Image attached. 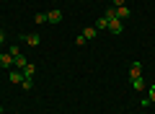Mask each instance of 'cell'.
I'll return each mask as SVG.
<instances>
[{"mask_svg": "<svg viewBox=\"0 0 155 114\" xmlns=\"http://www.w3.org/2000/svg\"><path fill=\"white\" fill-rule=\"evenodd\" d=\"M13 62H16V67H18V70H23V67L28 65V60L23 57V54H16V57H13Z\"/></svg>", "mask_w": 155, "mask_h": 114, "instance_id": "obj_7", "label": "cell"}, {"mask_svg": "<svg viewBox=\"0 0 155 114\" xmlns=\"http://www.w3.org/2000/svg\"><path fill=\"white\" fill-rule=\"evenodd\" d=\"M150 104H153V101H150V96H145V98H140V106H142V109H147Z\"/></svg>", "mask_w": 155, "mask_h": 114, "instance_id": "obj_18", "label": "cell"}, {"mask_svg": "<svg viewBox=\"0 0 155 114\" xmlns=\"http://www.w3.org/2000/svg\"><path fill=\"white\" fill-rule=\"evenodd\" d=\"M122 5H127V0H114V8H122Z\"/></svg>", "mask_w": 155, "mask_h": 114, "instance_id": "obj_20", "label": "cell"}, {"mask_svg": "<svg viewBox=\"0 0 155 114\" xmlns=\"http://www.w3.org/2000/svg\"><path fill=\"white\" fill-rule=\"evenodd\" d=\"M147 96H150V101H155V86L147 88Z\"/></svg>", "mask_w": 155, "mask_h": 114, "instance_id": "obj_19", "label": "cell"}, {"mask_svg": "<svg viewBox=\"0 0 155 114\" xmlns=\"http://www.w3.org/2000/svg\"><path fill=\"white\" fill-rule=\"evenodd\" d=\"M129 75H132V78L142 75V65H140V62H132V65H129Z\"/></svg>", "mask_w": 155, "mask_h": 114, "instance_id": "obj_8", "label": "cell"}, {"mask_svg": "<svg viewBox=\"0 0 155 114\" xmlns=\"http://www.w3.org/2000/svg\"><path fill=\"white\" fill-rule=\"evenodd\" d=\"M85 42H88V39H85V36H83V34H80V36H75V47H83V44H85Z\"/></svg>", "mask_w": 155, "mask_h": 114, "instance_id": "obj_16", "label": "cell"}, {"mask_svg": "<svg viewBox=\"0 0 155 114\" xmlns=\"http://www.w3.org/2000/svg\"><path fill=\"white\" fill-rule=\"evenodd\" d=\"M109 31H111V34H122V31H124V21L111 18V21H109Z\"/></svg>", "mask_w": 155, "mask_h": 114, "instance_id": "obj_3", "label": "cell"}, {"mask_svg": "<svg viewBox=\"0 0 155 114\" xmlns=\"http://www.w3.org/2000/svg\"><path fill=\"white\" fill-rule=\"evenodd\" d=\"M132 86H134V91H142V88H145V81H142V75L132 78Z\"/></svg>", "mask_w": 155, "mask_h": 114, "instance_id": "obj_12", "label": "cell"}, {"mask_svg": "<svg viewBox=\"0 0 155 114\" xmlns=\"http://www.w3.org/2000/svg\"><path fill=\"white\" fill-rule=\"evenodd\" d=\"M93 26H96V29H98V31H104V29H109V18H106V16H101V18H98V21H96V23H93Z\"/></svg>", "mask_w": 155, "mask_h": 114, "instance_id": "obj_10", "label": "cell"}, {"mask_svg": "<svg viewBox=\"0 0 155 114\" xmlns=\"http://www.w3.org/2000/svg\"><path fill=\"white\" fill-rule=\"evenodd\" d=\"M21 88H23V91H31V88H34V81H31V78H23Z\"/></svg>", "mask_w": 155, "mask_h": 114, "instance_id": "obj_13", "label": "cell"}, {"mask_svg": "<svg viewBox=\"0 0 155 114\" xmlns=\"http://www.w3.org/2000/svg\"><path fill=\"white\" fill-rule=\"evenodd\" d=\"M129 16H132V11H129L127 5H122V8H116V18H119V21H127Z\"/></svg>", "mask_w": 155, "mask_h": 114, "instance_id": "obj_5", "label": "cell"}, {"mask_svg": "<svg viewBox=\"0 0 155 114\" xmlns=\"http://www.w3.org/2000/svg\"><path fill=\"white\" fill-rule=\"evenodd\" d=\"M104 16L109 18V21H111V18H116V8H114V5H111V8H106V13H104Z\"/></svg>", "mask_w": 155, "mask_h": 114, "instance_id": "obj_14", "label": "cell"}, {"mask_svg": "<svg viewBox=\"0 0 155 114\" xmlns=\"http://www.w3.org/2000/svg\"><path fill=\"white\" fill-rule=\"evenodd\" d=\"M60 21H62V11L60 8H54V11L47 13V23H60Z\"/></svg>", "mask_w": 155, "mask_h": 114, "instance_id": "obj_4", "label": "cell"}, {"mask_svg": "<svg viewBox=\"0 0 155 114\" xmlns=\"http://www.w3.org/2000/svg\"><path fill=\"white\" fill-rule=\"evenodd\" d=\"M3 42H5V34H3V29H0V44H3Z\"/></svg>", "mask_w": 155, "mask_h": 114, "instance_id": "obj_21", "label": "cell"}, {"mask_svg": "<svg viewBox=\"0 0 155 114\" xmlns=\"http://www.w3.org/2000/svg\"><path fill=\"white\" fill-rule=\"evenodd\" d=\"M11 65H13V57L8 52H3L0 54V67H11Z\"/></svg>", "mask_w": 155, "mask_h": 114, "instance_id": "obj_6", "label": "cell"}, {"mask_svg": "<svg viewBox=\"0 0 155 114\" xmlns=\"http://www.w3.org/2000/svg\"><path fill=\"white\" fill-rule=\"evenodd\" d=\"M23 75H26V78H34V75H36V65H31V62H28V65L23 67Z\"/></svg>", "mask_w": 155, "mask_h": 114, "instance_id": "obj_11", "label": "cell"}, {"mask_svg": "<svg viewBox=\"0 0 155 114\" xmlns=\"http://www.w3.org/2000/svg\"><path fill=\"white\" fill-rule=\"evenodd\" d=\"M23 78H26V75H23V70H18V67H16V70H11L8 81H11L13 86H21V83H23Z\"/></svg>", "mask_w": 155, "mask_h": 114, "instance_id": "obj_2", "label": "cell"}, {"mask_svg": "<svg viewBox=\"0 0 155 114\" xmlns=\"http://www.w3.org/2000/svg\"><path fill=\"white\" fill-rule=\"evenodd\" d=\"M21 42H26L28 47H39V44H41V36H39V34H21Z\"/></svg>", "mask_w": 155, "mask_h": 114, "instance_id": "obj_1", "label": "cell"}, {"mask_svg": "<svg viewBox=\"0 0 155 114\" xmlns=\"http://www.w3.org/2000/svg\"><path fill=\"white\" fill-rule=\"evenodd\" d=\"M83 36H85V39H96V36H98V29H96V26L83 29Z\"/></svg>", "mask_w": 155, "mask_h": 114, "instance_id": "obj_9", "label": "cell"}, {"mask_svg": "<svg viewBox=\"0 0 155 114\" xmlns=\"http://www.w3.org/2000/svg\"><path fill=\"white\" fill-rule=\"evenodd\" d=\"M8 54H11V57H16V54H21V49H18V44H13V47L8 49Z\"/></svg>", "mask_w": 155, "mask_h": 114, "instance_id": "obj_17", "label": "cell"}, {"mask_svg": "<svg viewBox=\"0 0 155 114\" xmlns=\"http://www.w3.org/2000/svg\"><path fill=\"white\" fill-rule=\"evenodd\" d=\"M0 114H3V106H0Z\"/></svg>", "mask_w": 155, "mask_h": 114, "instance_id": "obj_22", "label": "cell"}, {"mask_svg": "<svg viewBox=\"0 0 155 114\" xmlns=\"http://www.w3.org/2000/svg\"><path fill=\"white\" fill-rule=\"evenodd\" d=\"M34 21H36V23H47V13H36Z\"/></svg>", "mask_w": 155, "mask_h": 114, "instance_id": "obj_15", "label": "cell"}]
</instances>
